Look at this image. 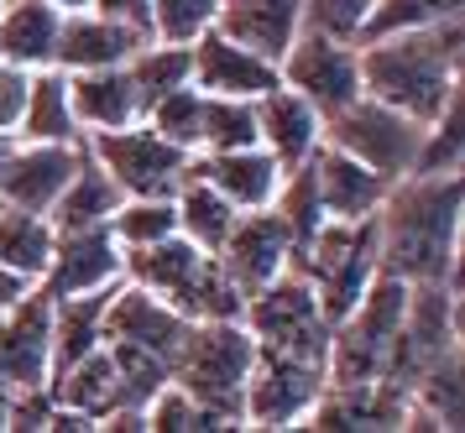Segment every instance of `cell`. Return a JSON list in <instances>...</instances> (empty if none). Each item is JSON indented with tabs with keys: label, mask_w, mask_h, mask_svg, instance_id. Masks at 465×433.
<instances>
[{
	"label": "cell",
	"mask_w": 465,
	"mask_h": 433,
	"mask_svg": "<svg viewBox=\"0 0 465 433\" xmlns=\"http://www.w3.org/2000/svg\"><path fill=\"white\" fill-rule=\"evenodd\" d=\"M189 330L193 319L163 303L157 292L136 288V282H121L110 292V309H105V345H126V350H142L163 366H178V355L189 345Z\"/></svg>",
	"instance_id": "11"
},
{
	"label": "cell",
	"mask_w": 465,
	"mask_h": 433,
	"mask_svg": "<svg viewBox=\"0 0 465 433\" xmlns=\"http://www.w3.org/2000/svg\"><path fill=\"white\" fill-rule=\"evenodd\" d=\"M126 193L115 188V178H110L105 167H100V157L89 152V146H79V162H74V172H68L64 193L53 199V209H47V220H53V230H89V225H105L110 214H115V204H121Z\"/></svg>",
	"instance_id": "23"
},
{
	"label": "cell",
	"mask_w": 465,
	"mask_h": 433,
	"mask_svg": "<svg viewBox=\"0 0 465 433\" xmlns=\"http://www.w3.org/2000/svg\"><path fill=\"white\" fill-rule=\"evenodd\" d=\"M142 42L147 37H136L131 26H121L115 16H105V11L89 5V11L64 16L53 68H64V74H79V68H110V63H126Z\"/></svg>",
	"instance_id": "21"
},
{
	"label": "cell",
	"mask_w": 465,
	"mask_h": 433,
	"mask_svg": "<svg viewBox=\"0 0 465 433\" xmlns=\"http://www.w3.org/2000/svg\"><path fill=\"white\" fill-rule=\"evenodd\" d=\"M210 26L256 58L282 63V53L303 32V0H220Z\"/></svg>",
	"instance_id": "17"
},
{
	"label": "cell",
	"mask_w": 465,
	"mask_h": 433,
	"mask_svg": "<svg viewBox=\"0 0 465 433\" xmlns=\"http://www.w3.org/2000/svg\"><path fill=\"white\" fill-rule=\"evenodd\" d=\"M47 5H58V11H64V16H74V11H89V5H94V0H47Z\"/></svg>",
	"instance_id": "39"
},
{
	"label": "cell",
	"mask_w": 465,
	"mask_h": 433,
	"mask_svg": "<svg viewBox=\"0 0 465 433\" xmlns=\"http://www.w3.org/2000/svg\"><path fill=\"white\" fill-rule=\"evenodd\" d=\"M460 172H408L377 209V267L402 282L460 288Z\"/></svg>",
	"instance_id": "1"
},
{
	"label": "cell",
	"mask_w": 465,
	"mask_h": 433,
	"mask_svg": "<svg viewBox=\"0 0 465 433\" xmlns=\"http://www.w3.org/2000/svg\"><path fill=\"white\" fill-rule=\"evenodd\" d=\"M277 79L288 84L293 94H303L319 115H335L340 104H351L361 94L356 42L330 37L319 26H303L293 37V47L282 53V63H277Z\"/></svg>",
	"instance_id": "10"
},
{
	"label": "cell",
	"mask_w": 465,
	"mask_h": 433,
	"mask_svg": "<svg viewBox=\"0 0 465 433\" xmlns=\"http://www.w3.org/2000/svg\"><path fill=\"white\" fill-rule=\"evenodd\" d=\"M152 5V37L163 42H193L214 21L220 0H147Z\"/></svg>",
	"instance_id": "34"
},
{
	"label": "cell",
	"mask_w": 465,
	"mask_h": 433,
	"mask_svg": "<svg viewBox=\"0 0 465 433\" xmlns=\"http://www.w3.org/2000/svg\"><path fill=\"white\" fill-rule=\"evenodd\" d=\"M460 21L419 26V32H392V37L356 42L361 58V94L392 104L419 125L440 121L450 104L460 100Z\"/></svg>",
	"instance_id": "2"
},
{
	"label": "cell",
	"mask_w": 465,
	"mask_h": 433,
	"mask_svg": "<svg viewBox=\"0 0 465 433\" xmlns=\"http://www.w3.org/2000/svg\"><path fill=\"white\" fill-rule=\"evenodd\" d=\"M142 413H147V428H157V433H189V428L210 433L214 428V418L204 413V408H199V402L173 381V376L147 397V408H142Z\"/></svg>",
	"instance_id": "33"
},
{
	"label": "cell",
	"mask_w": 465,
	"mask_h": 433,
	"mask_svg": "<svg viewBox=\"0 0 465 433\" xmlns=\"http://www.w3.org/2000/svg\"><path fill=\"white\" fill-rule=\"evenodd\" d=\"M204 94V89H199ZM256 142V110L252 100H225V94H204V131H199V152H231V146ZM193 152V157H199Z\"/></svg>",
	"instance_id": "32"
},
{
	"label": "cell",
	"mask_w": 465,
	"mask_h": 433,
	"mask_svg": "<svg viewBox=\"0 0 465 433\" xmlns=\"http://www.w3.org/2000/svg\"><path fill=\"white\" fill-rule=\"evenodd\" d=\"M121 277H126V251L115 246L110 225H89V230H58L37 288L47 298H74V292L115 288Z\"/></svg>",
	"instance_id": "12"
},
{
	"label": "cell",
	"mask_w": 465,
	"mask_h": 433,
	"mask_svg": "<svg viewBox=\"0 0 465 433\" xmlns=\"http://www.w3.org/2000/svg\"><path fill=\"white\" fill-rule=\"evenodd\" d=\"M256 360V340L241 319H204L189 330V345L173 366V381L214 418V428H246L241 402H246V376Z\"/></svg>",
	"instance_id": "4"
},
{
	"label": "cell",
	"mask_w": 465,
	"mask_h": 433,
	"mask_svg": "<svg viewBox=\"0 0 465 433\" xmlns=\"http://www.w3.org/2000/svg\"><path fill=\"white\" fill-rule=\"evenodd\" d=\"M252 110H256V142L282 167L309 162V152L324 142V115L303 94H293L288 84H272L267 94H256Z\"/></svg>",
	"instance_id": "19"
},
{
	"label": "cell",
	"mask_w": 465,
	"mask_h": 433,
	"mask_svg": "<svg viewBox=\"0 0 465 433\" xmlns=\"http://www.w3.org/2000/svg\"><path fill=\"white\" fill-rule=\"evenodd\" d=\"M126 282V277H121ZM115 282V288H121ZM74 292V298H53V350H47V381L64 376L74 360H84L89 350L105 345V309H110V292Z\"/></svg>",
	"instance_id": "22"
},
{
	"label": "cell",
	"mask_w": 465,
	"mask_h": 433,
	"mask_svg": "<svg viewBox=\"0 0 465 433\" xmlns=\"http://www.w3.org/2000/svg\"><path fill=\"white\" fill-rule=\"evenodd\" d=\"M214 256H220V267L231 271L235 288L256 292V288H267L277 271L293 267V235H288V225H282V214L272 204L241 209V220L231 225L225 246L214 251Z\"/></svg>",
	"instance_id": "13"
},
{
	"label": "cell",
	"mask_w": 465,
	"mask_h": 433,
	"mask_svg": "<svg viewBox=\"0 0 465 433\" xmlns=\"http://www.w3.org/2000/svg\"><path fill=\"white\" fill-rule=\"evenodd\" d=\"M440 21H465V0H377L371 16L361 21L356 42L419 32V26H440Z\"/></svg>",
	"instance_id": "29"
},
{
	"label": "cell",
	"mask_w": 465,
	"mask_h": 433,
	"mask_svg": "<svg viewBox=\"0 0 465 433\" xmlns=\"http://www.w3.org/2000/svg\"><path fill=\"white\" fill-rule=\"evenodd\" d=\"M173 209H178V235H189L199 251H220L225 246V235H231V225L241 220V209L220 193V188H210L199 172L189 167V178L178 183V193H173Z\"/></svg>",
	"instance_id": "27"
},
{
	"label": "cell",
	"mask_w": 465,
	"mask_h": 433,
	"mask_svg": "<svg viewBox=\"0 0 465 433\" xmlns=\"http://www.w3.org/2000/svg\"><path fill=\"white\" fill-rule=\"evenodd\" d=\"M193 172L210 188H220L235 209H267L277 199L288 167L277 162L262 142H252V146H231V152H199Z\"/></svg>",
	"instance_id": "18"
},
{
	"label": "cell",
	"mask_w": 465,
	"mask_h": 433,
	"mask_svg": "<svg viewBox=\"0 0 465 433\" xmlns=\"http://www.w3.org/2000/svg\"><path fill=\"white\" fill-rule=\"evenodd\" d=\"M324 142L351 152L356 162L381 172L387 183H398L419 167L423 125L413 115L392 110V104L371 100V94H356L351 104H340L335 115H324Z\"/></svg>",
	"instance_id": "7"
},
{
	"label": "cell",
	"mask_w": 465,
	"mask_h": 433,
	"mask_svg": "<svg viewBox=\"0 0 465 433\" xmlns=\"http://www.w3.org/2000/svg\"><path fill=\"white\" fill-rule=\"evenodd\" d=\"M126 282L157 292L163 303L204 324V319H241L246 292L231 282V271L220 267V256L199 251L189 235H168L152 246L126 251Z\"/></svg>",
	"instance_id": "3"
},
{
	"label": "cell",
	"mask_w": 465,
	"mask_h": 433,
	"mask_svg": "<svg viewBox=\"0 0 465 433\" xmlns=\"http://www.w3.org/2000/svg\"><path fill=\"white\" fill-rule=\"evenodd\" d=\"M94 11H105V16H115L121 26H131L136 37L152 42V5L147 0H94Z\"/></svg>",
	"instance_id": "37"
},
{
	"label": "cell",
	"mask_w": 465,
	"mask_h": 433,
	"mask_svg": "<svg viewBox=\"0 0 465 433\" xmlns=\"http://www.w3.org/2000/svg\"><path fill=\"white\" fill-rule=\"evenodd\" d=\"M68 104H74V121H79L84 136L89 131H115V125L142 121V94L131 84L126 63L68 74Z\"/></svg>",
	"instance_id": "20"
},
{
	"label": "cell",
	"mask_w": 465,
	"mask_h": 433,
	"mask_svg": "<svg viewBox=\"0 0 465 433\" xmlns=\"http://www.w3.org/2000/svg\"><path fill=\"white\" fill-rule=\"evenodd\" d=\"M26 89H32V68L0 58V131H11V136H16V121L26 110Z\"/></svg>",
	"instance_id": "36"
},
{
	"label": "cell",
	"mask_w": 465,
	"mask_h": 433,
	"mask_svg": "<svg viewBox=\"0 0 465 433\" xmlns=\"http://www.w3.org/2000/svg\"><path fill=\"white\" fill-rule=\"evenodd\" d=\"M293 271L314 288L324 319L335 324L356 309V298L377 277V214L366 220H324V225L293 251Z\"/></svg>",
	"instance_id": "5"
},
{
	"label": "cell",
	"mask_w": 465,
	"mask_h": 433,
	"mask_svg": "<svg viewBox=\"0 0 465 433\" xmlns=\"http://www.w3.org/2000/svg\"><path fill=\"white\" fill-rule=\"evenodd\" d=\"M126 74L136 84V94H142V115H147L152 100H163L168 89L189 84V42H163V37L142 42L126 58Z\"/></svg>",
	"instance_id": "28"
},
{
	"label": "cell",
	"mask_w": 465,
	"mask_h": 433,
	"mask_svg": "<svg viewBox=\"0 0 465 433\" xmlns=\"http://www.w3.org/2000/svg\"><path fill=\"white\" fill-rule=\"evenodd\" d=\"M53 241H58V230L47 214L0 204V271L37 288V277L47 271V256H53Z\"/></svg>",
	"instance_id": "26"
},
{
	"label": "cell",
	"mask_w": 465,
	"mask_h": 433,
	"mask_svg": "<svg viewBox=\"0 0 465 433\" xmlns=\"http://www.w3.org/2000/svg\"><path fill=\"white\" fill-rule=\"evenodd\" d=\"M79 146L84 142H22L16 136L11 152L0 157V204L47 214L79 162Z\"/></svg>",
	"instance_id": "14"
},
{
	"label": "cell",
	"mask_w": 465,
	"mask_h": 433,
	"mask_svg": "<svg viewBox=\"0 0 465 433\" xmlns=\"http://www.w3.org/2000/svg\"><path fill=\"white\" fill-rule=\"evenodd\" d=\"M84 146L100 157V167L115 178V188L126 199H173L193 167V152L173 146L147 121L115 125V131H89Z\"/></svg>",
	"instance_id": "8"
},
{
	"label": "cell",
	"mask_w": 465,
	"mask_h": 433,
	"mask_svg": "<svg viewBox=\"0 0 465 433\" xmlns=\"http://www.w3.org/2000/svg\"><path fill=\"white\" fill-rule=\"evenodd\" d=\"M330 381L324 360H303V355L282 350H256L252 376H246V402H241V423L246 428H303L309 408L319 402Z\"/></svg>",
	"instance_id": "9"
},
{
	"label": "cell",
	"mask_w": 465,
	"mask_h": 433,
	"mask_svg": "<svg viewBox=\"0 0 465 433\" xmlns=\"http://www.w3.org/2000/svg\"><path fill=\"white\" fill-rule=\"evenodd\" d=\"M64 11L47 0H0V58L22 68H47L58 53Z\"/></svg>",
	"instance_id": "24"
},
{
	"label": "cell",
	"mask_w": 465,
	"mask_h": 433,
	"mask_svg": "<svg viewBox=\"0 0 465 433\" xmlns=\"http://www.w3.org/2000/svg\"><path fill=\"white\" fill-rule=\"evenodd\" d=\"M105 225L121 251H136V246L178 235V209H173V199H121Z\"/></svg>",
	"instance_id": "30"
},
{
	"label": "cell",
	"mask_w": 465,
	"mask_h": 433,
	"mask_svg": "<svg viewBox=\"0 0 465 433\" xmlns=\"http://www.w3.org/2000/svg\"><path fill=\"white\" fill-rule=\"evenodd\" d=\"M189 84L204 89V94H225V100H256V94H267L282 79H277V63L256 58L241 42L220 37L214 26H204L189 42Z\"/></svg>",
	"instance_id": "15"
},
{
	"label": "cell",
	"mask_w": 465,
	"mask_h": 433,
	"mask_svg": "<svg viewBox=\"0 0 465 433\" xmlns=\"http://www.w3.org/2000/svg\"><path fill=\"white\" fill-rule=\"evenodd\" d=\"M303 167H309V183H314V199H319L324 220H366V214L381 209L387 188H392L381 172H371L366 162H356L351 152H340L330 142H319Z\"/></svg>",
	"instance_id": "16"
},
{
	"label": "cell",
	"mask_w": 465,
	"mask_h": 433,
	"mask_svg": "<svg viewBox=\"0 0 465 433\" xmlns=\"http://www.w3.org/2000/svg\"><path fill=\"white\" fill-rule=\"evenodd\" d=\"M371 5H377V0H303V26H319V32H330V37L356 42L361 21L371 16Z\"/></svg>",
	"instance_id": "35"
},
{
	"label": "cell",
	"mask_w": 465,
	"mask_h": 433,
	"mask_svg": "<svg viewBox=\"0 0 465 433\" xmlns=\"http://www.w3.org/2000/svg\"><path fill=\"white\" fill-rule=\"evenodd\" d=\"M241 324L252 330L256 350H282V355H303V360H324L330 366V330L335 324L324 319L314 288L293 267L277 271L267 288L246 292Z\"/></svg>",
	"instance_id": "6"
},
{
	"label": "cell",
	"mask_w": 465,
	"mask_h": 433,
	"mask_svg": "<svg viewBox=\"0 0 465 433\" xmlns=\"http://www.w3.org/2000/svg\"><path fill=\"white\" fill-rule=\"evenodd\" d=\"M26 288H32V282H22V277H11V271H0V309H5V303H16V298H22Z\"/></svg>",
	"instance_id": "38"
},
{
	"label": "cell",
	"mask_w": 465,
	"mask_h": 433,
	"mask_svg": "<svg viewBox=\"0 0 465 433\" xmlns=\"http://www.w3.org/2000/svg\"><path fill=\"white\" fill-rule=\"evenodd\" d=\"M142 121L152 131H163L173 146H183V152H199V131H204V94L193 89V84H178L168 89L163 100L147 104V115Z\"/></svg>",
	"instance_id": "31"
},
{
	"label": "cell",
	"mask_w": 465,
	"mask_h": 433,
	"mask_svg": "<svg viewBox=\"0 0 465 433\" xmlns=\"http://www.w3.org/2000/svg\"><path fill=\"white\" fill-rule=\"evenodd\" d=\"M22 142H84V131L74 121L68 104V74L64 68H32V89H26V110L16 121Z\"/></svg>",
	"instance_id": "25"
}]
</instances>
